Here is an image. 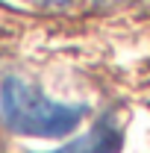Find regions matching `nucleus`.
I'll return each mask as SVG.
<instances>
[{"instance_id": "f257e3e1", "label": "nucleus", "mask_w": 150, "mask_h": 153, "mask_svg": "<svg viewBox=\"0 0 150 153\" xmlns=\"http://www.w3.org/2000/svg\"><path fill=\"white\" fill-rule=\"evenodd\" d=\"M85 112H88L85 106H68L50 100L36 85H30L15 74L3 76L0 82V121L18 135L62 138L79 127Z\"/></svg>"}, {"instance_id": "f03ea898", "label": "nucleus", "mask_w": 150, "mask_h": 153, "mask_svg": "<svg viewBox=\"0 0 150 153\" xmlns=\"http://www.w3.org/2000/svg\"><path fill=\"white\" fill-rule=\"evenodd\" d=\"M121 147H124V133H121V127L115 124L112 115H103L85 135H79L74 141H68L65 147L50 150V153H118Z\"/></svg>"}, {"instance_id": "7ed1b4c3", "label": "nucleus", "mask_w": 150, "mask_h": 153, "mask_svg": "<svg viewBox=\"0 0 150 153\" xmlns=\"http://www.w3.org/2000/svg\"><path fill=\"white\" fill-rule=\"evenodd\" d=\"M33 6H44V9H59V6H68L71 0H27Z\"/></svg>"}]
</instances>
